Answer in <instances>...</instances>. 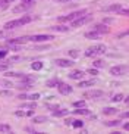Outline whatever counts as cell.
<instances>
[{
    "instance_id": "d4e9b609",
    "label": "cell",
    "mask_w": 129,
    "mask_h": 134,
    "mask_svg": "<svg viewBox=\"0 0 129 134\" xmlns=\"http://www.w3.org/2000/svg\"><path fill=\"white\" fill-rule=\"evenodd\" d=\"M75 114H78V115H90V110L85 109V106H84V108H78V109H75Z\"/></svg>"
},
{
    "instance_id": "9c48e42d",
    "label": "cell",
    "mask_w": 129,
    "mask_h": 134,
    "mask_svg": "<svg viewBox=\"0 0 129 134\" xmlns=\"http://www.w3.org/2000/svg\"><path fill=\"white\" fill-rule=\"evenodd\" d=\"M57 66H62V68H70L73 66V60H69V59H56L54 60Z\"/></svg>"
},
{
    "instance_id": "ba28073f",
    "label": "cell",
    "mask_w": 129,
    "mask_h": 134,
    "mask_svg": "<svg viewBox=\"0 0 129 134\" xmlns=\"http://www.w3.org/2000/svg\"><path fill=\"white\" fill-rule=\"evenodd\" d=\"M57 88H59V93L63 96H67L72 93V86H69V84H65V83H59L57 84Z\"/></svg>"
},
{
    "instance_id": "f6af8a7d",
    "label": "cell",
    "mask_w": 129,
    "mask_h": 134,
    "mask_svg": "<svg viewBox=\"0 0 129 134\" xmlns=\"http://www.w3.org/2000/svg\"><path fill=\"white\" fill-rule=\"evenodd\" d=\"M128 36V31H125V32H122V34H119V36H117V38H122V37H126Z\"/></svg>"
},
{
    "instance_id": "8fae6325",
    "label": "cell",
    "mask_w": 129,
    "mask_h": 134,
    "mask_svg": "<svg viewBox=\"0 0 129 134\" xmlns=\"http://www.w3.org/2000/svg\"><path fill=\"white\" fill-rule=\"evenodd\" d=\"M29 41V37H18V38H12L9 40V43L12 44H18V46H21V44H25Z\"/></svg>"
},
{
    "instance_id": "484cf974",
    "label": "cell",
    "mask_w": 129,
    "mask_h": 134,
    "mask_svg": "<svg viewBox=\"0 0 129 134\" xmlns=\"http://www.w3.org/2000/svg\"><path fill=\"white\" fill-rule=\"evenodd\" d=\"M91 86H95V81L94 80H88V81H82L81 84H79V87H91Z\"/></svg>"
},
{
    "instance_id": "816d5d0a",
    "label": "cell",
    "mask_w": 129,
    "mask_h": 134,
    "mask_svg": "<svg viewBox=\"0 0 129 134\" xmlns=\"http://www.w3.org/2000/svg\"><path fill=\"white\" fill-rule=\"evenodd\" d=\"M3 37H4V32H3V31H0V38H3Z\"/></svg>"
},
{
    "instance_id": "277c9868",
    "label": "cell",
    "mask_w": 129,
    "mask_h": 134,
    "mask_svg": "<svg viewBox=\"0 0 129 134\" xmlns=\"http://www.w3.org/2000/svg\"><path fill=\"white\" fill-rule=\"evenodd\" d=\"M93 19V16L91 15H82V16H79V18H76V19H73L72 22H70V27L72 28H78V27H81V25H85V24H88L90 21Z\"/></svg>"
},
{
    "instance_id": "1f68e13d",
    "label": "cell",
    "mask_w": 129,
    "mask_h": 134,
    "mask_svg": "<svg viewBox=\"0 0 129 134\" xmlns=\"http://www.w3.org/2000/svg\"><path fill=\"white\" fill-rule=\"evenodd\" d=\"M73 106L75 108H84L85 106V100H78V102H75Z\"/></svg>"
},
{
    "instance_id": "60d3db41",
    "label": "cell",
    "mask_w": 129,
    "mask_h": 134,
    "mask_svg": "<svg viewBox=\"0 0 129 134\" xmlns=\"http://www.w3.org/2000/svg\"><path fill=\"white\" fill-rule=\"evenodd\" d=\"M0 96H12V91H0Z\"/></svg>"
},
{
    "instance_id": "d6a6232c",
    "label": "cell",
    "mask_w": 129,
    "mask_h": 134,
    "mask_svg": "<svg viewBox=\"0 0 129 134\" xmlns=\"http://www.w3.org/2000/svg\"><path fill=\"white\" fill-rule=\"evenodd\" d=\"M117 13H119V15H123V16H128L129 15V10L128 9H119V10H117Z\"/></svg>"
},
{
    "instance_id": "8d00e7d4",
    "label": "cell",
    "mask_w": 129,
    "mask_h": 134,
    "mask_svg": "<svg viewBox=\"0 0 129 134\" xmlns=\"http://www.w3.org/2000/svg\"><path fill=\"white\" fill-rule=\"evenodd\" d=\"M6 69H8V63H0V72L6 71Z\"/></svg>"
},
{
    "instance_id": "c3c4849f",
    "label": "cell",
    "mask_w": 129,
    "mask_h": 134,
    "mask_svg": "<svg viewBox=\"0 0 129 134\" xmlns=\"http://www.w3.org/2000/svg\"><path fill=\"white\" fill-rule=\"evenodd\" d=\"M56 3H67V2H70V0H54Z\"/></svg>"
},
{
    "instance_id": "f1b7e54d",
    "label": "cell",
    "mask_w": 129,
    "mask_h": 134,
    "mask_svg": "<svg viewBox=\"0 0 129 134\" xmlns=\"http://www.w3.org/2000/svg\"><path fill=\"white\" fill-rule=\"evenodd\" d=\"M31 68L34 69V71H40V69L43 68V63H41V62H34V63L31 65Z\"/></svg>"
},
{
    "instance_id": "4dcf8cb0",
    "label": "cell",
    "mask_w": 129,
    "mask_h": 134,
    "mask_svg": "<svg viewBox=\"0 0 129 134\" xmlns=\"http://www.w3.org/2000/svg\"><path fill=\"white\" fill-rule=\"evenodd\" d=\"M123 97H125V96H123V94H120V93H119V94H114L113 97H112V100H113V102H120V100H122V99H123Z\"/></svg>"
},
{
    "instance_id": "ab89813d",
    "label": "cell",
    "mask_w": 129,
    "mask_h": 134,
    "mask_svg": "<svg viewBox=\"0 0 129 134\" xmlns=\"http://www.w3.org/2000/svg\"><path fill=\"white\" fill-rule=\"evenodd\" d=\"M46 106L48 108V109H53V110H54V109H59V106H57V105H48V103H47Z\"/></svg>"
},
{
    "instance_id": "db71d44e",
    "label": "cell",
    "mask_w": 129,
    "mask_h": 134,
    "mask_svg": "<svg viewBox=\"0 0 129 134\" xmlns=\"http://www.w3.org/2000/svg\"><path fill=\"white\" fill-rule=\"evenodd\" d=\"M2 3H3V0H0V4H2Z\"/></svg>"
},
{
    "instance_id": "cb8c5ba5",
    "label": "cell",
    "mask_w": 129,
    "mask_h": 134,
    "mask_svg": "<svg viewBox=\"0 0 129 134\" xmlns=\"http://www.w3.org/2000/svg\"><path fill=\"white\" fill-rule=\"evenodd\" d=\"M93 63H94V68H104L106 66V62L103 59H95Z\"/></svg>"
},
{
    "instance_id": "e575fe53",
    "label": "cell",
    "mask_w": 129,
    "mask_h": 134,
    "mask_svg": "<svg viewBox=\"0 0 129 134\" xmlns=\"http://www.w3.org/2000/svg\"><path fill=\"white\" fill-rule=\"evenodd\" d=\"M78 55H79V53L76 50H69V56H70V58H73V59H75V58H78Z\"/></svg>"
},
{
    "instance_id": "d590c367",
    "label": "cell",
    "mask_w": 129,
    "mask_h": 134,
    "mask_svg": "<svg viewBox=\"0 0 129 134\" xmlns=\"http://www.w3.org/2000/svg\"><path fill=\"white\" fill-rule=\"evenodd\" d=\"M87 74H91V75H97V74H98V71H97V68H95V69H88V71H87Z\"/></svg>"
},
{
    "instance_id": "681fc988",
    "label": "cell",
    "mask_w": 129,
    "mask_h": 134,
    "mask_svg": "<svg viewBox=\"0 0 129 134\" xmlns=\"http://www.w3.org/2000/svg\"><path fill=\"white\" fill-rule=\"evenodd\" d=\"M123 130H125V131L129 130V124H128V122H125V124H123Z\"/></svg>"
},
{
    "instance_id": "6da1fadb",
    "label": "cell",
    "mask_w": 129,
    "mask_h": 134,
    "mask_svg": "<svg viewBox=\"0 0 129 134\" xmlns=\"http://www.w3.org/2000/svg\"><path fill=\"white\" fill-rule=\"evenodd\" d=\"M31 22V16H22L19 19H13V21H9L4 24V28L6 30H13V28H18V27H22V25Z\"/></svg>"
},
{
    "instance_id": "44dd1931",
    "label": "cell",
    "mask_w": 129,
    "mask_h": 134,
    "mask_svg": "<svg viewBox=\"0 0 129 134\" xmlns=\"http://www.w3.org/2000/svg\"><path fill=\"white\" fill-rule=\"evenodd\" d=\"M69 114L67 109H60V110H53V116H65Z\"/></svg>"
},
{
    "instance_id": "5b68a950",
    "label": "cell",
    "mask_w": 129,
    "mask_h": 134,
    "mask_svg": "<svg viewBox=\"0 0 129 134\" xmlns=\"http://www.w3.org/2000/svg\"><path fill=\"white\" fill-rule=\"evenodd\" d=\"M128 72V66L126 65H116V66L110 68V74L114 75V77H119V75H125Z\"/></svg>"
},
{
    "instance_id": "f35d334b",
    "label": "cell",
    "mask_w": 129,
    "mask_h": 134,
    "mask_svg": "<svg viewBox=\"0 0 129 134\" xmlns=\"http://www.w3.org/2000/svg\"><path fill=\"white\" fill-rule=\"evenodd\" d=\"M6 55H8V50H0V59L6 58Z\"/></svg>"
},
{
    "instance_id": "4fadbf2b",
    "label": "cell",
    "mask_w": 129,
    "mask_h": 134,
    "mask_svg": "<svg viewBox=\"0 0 129 134\" xmlns=\"http://www.w3.org/2000/svg\"><path fill=\"white\" fill-rule=\"evenodd\" d=\"M31 8V4H28V3H21V4H18V6H15L13 8V12L15 13H21V12H25L27 9H29Z\"/></svg>"
},
{
    "instance_id": "7402d4cb",
    "label": "cell",
    "mask_w": 129,
    "mask_h": 134,
    "mask_svg": "<svg viewBox=\"0 0 129 134\" xmlns=\"http://www.w3.org/2000/svg\"><path fill=\"white\" fill-rule=\"evenodd\" d=\"M103 114L104 115H114V114H117V109L116 108H104L103 109Z\"/></svg>"
},
{
    "instance_id": "7bdbcfd3",
    "label": "cell",
    "mask_w": 129,
    "mask_h": 134,
    "mask_svg": "<svg viewBox=\"0 0 129 134\" xmlns=\"http://www.w3.org/2000/svg\"><path fill=\"white\" fill-rule=\"evenodd\" d=\"M2 84H4V87H13V84L9 83V81H2Z\"/></svg>"
},
{
    "instance_id": "7dc6e473",
    "label": "cell",
    "mask_w": 129,
    "mask_h": 134,
    "mask_svg": "<svg viewBox=\"0 0 129 134\" xmlns=\"http://www.w3.org/2000/svg\"><path fill=\"white\" fill-rule=\"evenodd\" d=\"M35 0H22V3H28V4H32Z\"/></svg>"
},
{
    "instance_id": "4316f807",
    "label": "cell",
    "mask_w": 129,
    "mask_h": 134,
    "mask_svg": "<svg viewBox=\"0 0 129 134\" xmlns=\"http://www.w3.org/2000/svg\"><path fill=\"white\" fill-rule=\"evenodd\" d=\"M0 133H10V127L8 124H0Z\"/></svg>"
},
{
    "instance_id": "603a6c76",
    "label": "cell",
    "mask_w": 129,
    "mask_h": 134,
    "mask_svg": "<svg viewBox=\"0 0 129 134\" xmlns=\"http://www.w3.org/2000/svg\"><path fill=\"white\" fill-rule=\"evenodd\" d=\"M35 109L37 108V103H35V100H32V103H23L22 106H21V109Z\"/></svg>"
},
{
    "instance_id": "bcb514c9",
    "label": "cell",
    "mask_w": 129,
    "mask_h": 134,
    "mask_svg": "<svg viewBox=\"0 0 129 134\" xmlns=\"http://www.w3.org/2000/svg\"><path fill=\"white\" fill-rule=\"evenodd\" d=\"M21 58H18V56H15V58H10V59H8V62H13V60H19Z\"/></svg>"
},
{
    "instance_id": "30bf717a",
    "label": "cell",
    "mask_w": 129,
    "mask_h": 134,
    "mask_svg": "<svg viewBox=\"0 0 129 134\" xmlns=\"http://www.w3.org/2000/svg\"><path fill=\"white\" fill-rule=\"evenodd\" d=\"M94 31H97L98 34H107V32L110 31V28L107 27V25H104V24H97L95 27H94Z\"/></svg>"
},
{
    "instance_id": "74e56055",
    "label": "cell",
    "mask_w": 129,
    "mask_h": 134,
    "mask_svg": "<svg viewBox=\"0 0 129 134\" xmlns=\"http://www.w3.org/2000/svg\"><path fill=\"white\" fill-rule=\"evenodd\" d=\"M18 97H19L21 100H28V94H27V93H22V94H19Z\"/></svg>"
},
{
    "instance_id": "2e32d148",
    "label": "cell",
    "mask_w": 129,
    "mask_h": 134,
    "mask_svg": "<svg viewBox=\"0 0 129 134\" xmlns=\"http://www.w3.org/2000/svg\"><path fill=\"white\" fill-rule=\"evenodd\" d=\"M101 36V34H98L97 31H88V32H85V38H90V40H94V38H98V37Z\"/></svg>"
},
{
    "instance_id": "83f0119b",
    "label": "cell",
    "mask_w": 129,
    "mask_h": 134,
    "mask_svg": "<svg viewBox=\"0 0 129 134\" xmlns=\"http://www.w3.org/2000/svg\"><path fill=\"white\" fill-rule=\"evenodd\" d=\"M60 83L57 78H53V80H50V81H47V87H56L57 84Z\"/></svg>"
},
{
    "instance_id": "7a4b0ae2",
    "label": "cell",
    "mask_w": 129,
    "mask_h": 134,
    "mask_svg": "<svg viewBox=\"0 0 129 134\" xmlns=\"http://www.w3.org/2000/svg\"><path fill=\"white\" fill-rule=\"evenodd\" d=\"M106 50H107V49H106L104 44H97V46H91V47L87 49L85 56H87V58H94V56H100V55H104Z\"/></svg>"
},
{
    "instance_id": "7c38bea8",
    "label": "cell",
    "mask_w": 129,
    "mask_h": 134,
    "mask_svg": "<svg viewBox=\"0 0 129 134\" xmlns=\"http://www.w3.org/2000/svg\"><path fill=\"white\" fill-rule=\"evenodd\" d=\"M84 71H79V69H73V71L69 74V78H72V80H82L84 78Z\"/></svg>"
},
{
    "instance_id": "52a82bcc",
    "label": "cell",
    "mask_w": 129,
    "mask_h": 134,
    "mask_svg": "<svg viewBox=\"0 0 129 134\" xmlns=\"http://www.w3.org/2000/svg\"><path fill=\"white\" fill-rule=\"evenodd\" d=\"M104 96V91L101 90H90L84 93V97H90V99H101Z\"/></svg>"
},
{
    "instance_id": "f546056e",
    "label": "cell",
    "mask_w": 129,
    "mask_h": 134,
    "mask_svg": "<svg viewBox=\"0 0 129 134\" xmlns=\"http://www.w3.org/2000/svg\"><path fill=\"white\" fill-rule=\"evenodd\" d=\"M72 127H75V128H81V127H84V121L73 119V122H72Z\"/></svg>"
},
{
    "instance_id": "3957f363",
    "label": "cell",
    "mask_w": 129,
    "mask_h": 134,
    "mask_svg": "<svg viewBox=\"0 0 129 134\" xmlns=\"http://www.w3.org/2000/svg\"><path fill=\"white\" fill-rule=\"evenodd\" d=\"M85 13H88V10H87V9L75 10V12L69 13V15H66V16H59L57 21H59V22H72L73 19H76V18H79V16H82V15H85Z\"/></svg>"
},
{
    "instance_id": "ffe728a7",
    "label": "cell",
    "mask_w": 129,
    "mask_h": 134,
    "mask_svg": "<svg viewBox=\"0 0 129 134\" xmlns=\"http://www.w3.org/2000/svg\"><path fill=\"white\" fill-rule=\"evenodd\" d=\"M6 77H9V78H22L25 74H22V72H8V74H4Z\"/></svg>"
},
{
    "instance_id": "ee69618b",
    "label": "cell",
    "mask_w": 129,
    "mask_h": 134,
    "mask_svg": "<svg viewBox=\"0 0 129 134\" xmlns=\"http://www.w3.org/2000/svg\"><path fill=\"white\" fill-rule=\"evenodd\" d=\"M128 116H129V114L128 112H123V114L120 115V116H119V118H123V119H128Z\"/></svg>"
},
{
    "instance_id": "d6986e66",
    "label": "cell",
    "mask_w": 129,
    "mask_h": 134,
    "mask_svg": "<svg viewBox=\"0 0 129 134\" xmlns=\"http://www.w3.org/2000/svg\"><path fill=\"white\" fill-rule=\"evenodd\" d=\"M46 121H47V118L43 116V115H38V116H34V118H32V122H34V124H43V122H46Z\"/></svg>"
},
{
    "instance_id": "9a60e30c",
    "label": "cell",
    "mask_w": 129,
    "mask_h": 134,
    "mask_svg": "<svg viewBox=\"0 0 129 134\" xmlns=\"http://www.w3.org/2000/svg\"><path fill=\"white\" fill-rule=\"evenodd\" d=\"M53 31H59V32H67L69 31V27H65V25H54V27H50Z\"/></svg>"
},
{
    "instance_id": "5bb4252c",
    "label": "cell",
    "mask_w": 129,
    "mask_h": 134,
    "mask_svg": "<svg viewBox=\"0 0 129 134\" xmlns=\"http://www.w3.org/2000/svg\"><path fill=\"white\" fill-rule=\"evenodd\" d=\"M120 8H122V4L120 3H116V4H110V6L103 8V10H104V12H117Z\"/></svg>"
},
{
    "instance_id": "ac0fdd59",
    "label": "cell",
    "mask_w": 129,
    "mask_h": 134,
    "mask_svg": "<svg viewBox=\"0 0 129 134\" xmlns=\"http://www.w3.org/2000/svg\"><path fill=\"white\" fill-rule=\"evenodd\" d=\"M104 125L106 127H117V125H120V118H119V119H113V121H106Z\"/></svg>"
},
{
    "instance_id": "e0dca14e",
    "label": "cell",
    "mask_w": 129,
    "mask_h": 134,
    "mask_svg": "<svg viewBox=\"0 0 129 134\" xmlns=\"http://www.w3.org/2000/svg\"><path fill=\"white\" fill-rule=\"evenodd\" d=\"M31 87H32V83H27V81H23V83L18 84L16 88H19V90H29Z\"/></svg>"
},
{
    "instance_id": "f5cc1de1",
    "label": "cell",
    "mask_w": 129,
    "mask_h": 134,
    "mask_svg": "<svg viewBox=\"0 0 129 134\" xmlns=\"http://www.w3.org/2000/svg\"><path fill=\"white\" fill-rule=\"evenodd\" d=\"M6 2H8V3H12V2H15V0H6Z\"/></svg>"
},
{
    "instance_id": "f907efd6",
    "label": "cell",
    "mask_w": 129,
    "mask_h": 134,
    "mask_svg": "<svg viewBox=\"0 0 129 134\" xmlns=\"http://www.w3.org/2000/svg\"><path fill=\"white\" fill-rule=\"evenodd\" d=\"M72 122H73V119H66V125H72Z\"/></svg>"
},
{
    "instance_id": "8992f818",
    "label": "cell",
    "mask_w": 129,
    "mask_h": 134,
    "mask_svg": "<svg viewBox=\"0 0 129 134\" xmlns=\"http://www.w3.org/2000/svg\"><path fill=\"white\" fill-rule=\"evenodd\" d=\"M54 37L48 36V34H37V36H31L29 37V41H35V43H41V41H50Z\"/></svg>"
},
{
    "instance_id": "836d02e7",
    "label": "cell",
    "mask_w": 129,
    "mask_h": 134,
    "mask_svg": "<svg viewBox=\"0 0 129 134\" xmlns=\"http://www.w3.org/2000/svg\"><path fill=\"white\" fill-rule=\"evenodd\" d=\"M40 97L38 93H35V94H28V100H37Z\"/></svg>"
},
{
    "instance_id": "b9f144b4",
    "label": "cell",
    "mask_w": 129,
    "mask_h": 134,
    "mask_svg": "<svg viewBox=\"0 0 129 134\" xmlns=\"http://www.w3.org/2000/svg\"><path fill=\"white\" fill-rule=\"evenodd\" d=\"M15 115L16 116H25V112H22V110H16Z\"/></svg>"
}]
</instances>
